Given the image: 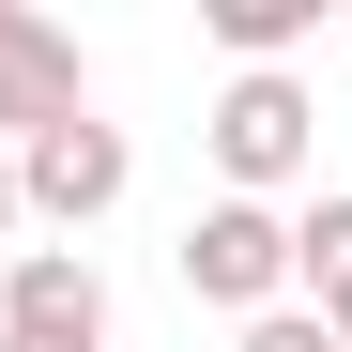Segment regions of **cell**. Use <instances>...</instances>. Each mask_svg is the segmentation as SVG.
<instances>
[{
  "label": "cell",
  "mask_w": 352,
  "mask_h": 352,
  "mask_svg": "<svg viewBox=\"0 0 352 352\" xmlns=\"http://www.w3.org/2000/svg\"><path fill=\"white\" fill-rule=\"evenodd\" d=\"M199 138H214V168H230V199H276V184H291V168H307V153H322V107H307V92H291V77H230Z\"/></svg>",
  "instance_id": "obj_1"
},
{
  "label": "cell",
  "mask_w": 352,
  "mask_h": 352,
  "mask_svg": "<svg viewBox=\"0 0 352 352\" xmlns=\"http://www.w3.org/2000/svg\"><path fill=\"white\" fill-rule=\"evenodd\" d=\"M0 230H16V153H0Z\"/></svg>",
  "instance_id": "obj_9"
},
{
  "label": "cell",
  "mask_w": 352,
  "mask_h": 352,
  "mask_svg": "<svg viewBox=\"0 0 352 352\" xmlns=\"http://www.w3.org/2000/svg\"><path fill=\"white\" fill-rule=\"evenodd\" d=\"M138 184V153H123V123H46V138H16V214H46V230H92L107 199Z\"/></svg>",
  "instance_id": "obj_2"
},
{
  "label": "cell",
  "mask_w": 352,
  "mask_h": 352,
  "mask_svg": "<svg viewBox=\"0 0 352 352\" xmlns=\"http://www.w3.org/2000/svg\"><path fill=\"white\" fill-rule=\"evenodd\" d=\"M322 337H337V352H352V276H337V291H322Z\"/></svg>",
  "instance_id": "obj_8"
},
{
  "label": "cell",
  "mask_w": 352,
  "mask_h": 352,
  "mask_svg": "<svg viewBox=\"0 0 352 352\" xmlns=\"http://www.w3.org/2000/svg\"><path fill=\"white\" fill-rule=\"evenodd\" d=\"M245 352H337V337H322V307H261V322H245Z\"/></svg>",
  "instance_id": "obj_7"
},
{
  "label": "cell",
  "mask_w": 352,
  "mask_h": 352,
  "mask_svg": "<svg viewBox=\"0 0 352 352\" xmlns=\"http://www.w3.org/2000/svg\"><path fill=\"white\" fill-rule=\"evenodd\" d=\"M0 352H107V291L77 245H31L0 276Z\"/></svg>",
  "instance_id": "obj_4"
},
{
  "label": "cell",
  "mask_w": 352,
  "mask_h": 352,
  "mask_svg": "<svg viewBox=\"0 0 352 352\" xmlns=\"http://www.w3.org/2000/svg\"><path fill=\"white\" fill-rule=\"evenodd\" d=\"M184 291H199V307H276V291H291V214L276 199H214L199 230H184Z\"/></svg>",
  "instance_id": "obj_3"
},
{
  "label": "cell",
  "mask_w": 352,
  "mask_h": 352,
  "mask_svg": "<svg viewBox=\"0 0 352 352\" xmlns=\"http://www.w3.org/2000/svg\"><path fill=\"white\" fill-rule=\"evenodd\" d=\"M291 276H307V307L352 276V199H307V230H291Z\"/></svg>",
  "instance_id": "obj_6"
},
{
  "label": "cell",
  "mask_w": 352,
  "mask_h": 352,
  "mask_svg": "<svg viewBox=\"0 0 352 352\" xmlns=\"http://www.w3.org/2000/svg\"><path fill=\"white\" fill-rule=\"evenodd\" d=\"M77 107H92L77 31H46L31 0H0V153H16V138H46V123H77Z\"/></svg>",
  "instance_id": "obj_5"
}]
</instances>
